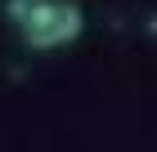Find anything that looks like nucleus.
Masks as SVG:
<instances>
[{
  "label": "nucleus",
  "instance_id": "nucleus-2",
  "mask_svg": "<svg viewBox=\"0 0 157 152\" xmlns=\"http://www.w3.org/2000/svg\"><path fill=\"white\" fill-rule=\"evenodd\" d=\"M32 5H36V0H5V13H9V23H13V27H23V18L32 13Z\"/></svg>",
  "mask_w": 157,
  "mask_h": 152
},
{
  "label": "nucleus",
  "instance_id": "nucleus-1",
  "mask_svg": "<svg viewBox=\"0 0 157 152\" xmlns=\"http://www.w3.org/2000/svg\"><path fill=\"white\" fill-rule=\"evenodd\" d=\"M18 32L27 49H63L85 32V13L76 0H36Z\"/></svg>",
  "mask_w": 157,
  "mask_h": 152
}]
</instances>
